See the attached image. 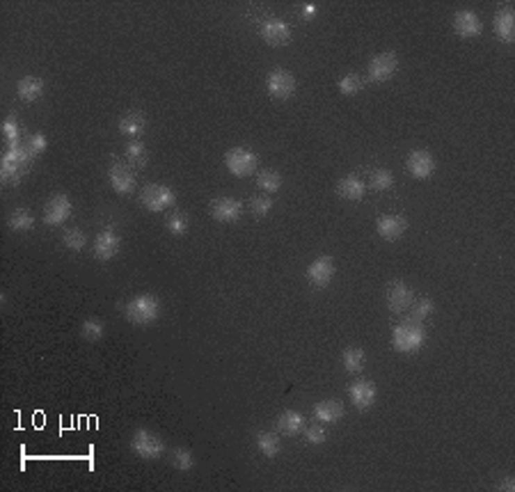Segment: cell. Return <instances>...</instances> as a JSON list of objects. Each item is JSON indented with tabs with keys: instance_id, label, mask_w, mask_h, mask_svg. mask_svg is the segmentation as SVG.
Masks as SVG:
<instances>
[{
	"instance_id": "b9f144b4",
	"label": "cell",
	"mask_w": 515,
	"mask_h": 492,
	"mask_svg": "<svg viewBox=\"0 0 515 492\" xmlns=\"http://www.w3.org/2000/svg\"><path fill=\"white\" fill-rule=\"evenodd\" d=\"M499 490H504V492H513V490H515V479H513V476H506V479L502 481V486H499Z\"/></svg>"
},
{
	"instance_id": "cb8c5ba5",
	"label": "cell",
	"mask_w": 515,
	"mask_h": 492,
	"mask_svg": "<svg viewBox=\"0 0 515 492\" xmlns=\"http://www.w3.org/2000/svg\"><path fill=\"white\" fill-rule=\"evenodd\" d=\"M145 129H147V120H145V115L138 110H131L120 120V133L131 140L142 136Z\"/></svg>"
},
{
	"instance_id": "8992f818",
	"label": "cell",
	"mask_w": 515,
	"mask_h": 492,
	"mask_svg": "<svg viewBox=\"0 0 515 492\" xmlns=\"http://www.w3.org/2000/svg\"><path fill=\"white\" fill-rule=\"evenodd\" d=\"M266 90L272 99L277 101H286L295 95V90H298V83H295V76L291 72H286V69H272L266 78Z\"/></svg>"
},
{
	"instance_id": "d590c367",
	"label": "cell",
	"mask_w": 515,
	"mask_h": 492,
	"mask_svg": "<svg viewBox=\"0 0 515 492\" xmlns=\"http://www.w3.org/2000/svg\"><path fill=\"white\" fill-rule=\"evenodd\" d=\"M188 224H190L188 218H186L181 211H172L167 222H165V227H167L170 233H174V236H183V233L188 231Z\"/></svg>"
},
{
	"instance_id": "4fadbf2b",
	"label": "cell",
	"mask_w": 515,
	"mask_h": 492,
	"mask_svg": "<svg viewBox=\"0 0 515 492\" xmlns=\"http://www.w3.org/2000/svg\"><path fill=\"white\" fill-rule=\"evenodd\" d=\"M454 33L458 37H463V39H474V37H479L483 33V23L474 12L460 10V12H456V17H454Z\"/></svg>"
},
{
	"instance_id": "52a82bcc",
	"label": "cell",
	"mask_w": 515,
	"mask_h": 492,
	"mask_svg": "<svg viewBox=\"0 0 515 492\" xmlns=\"http://www.w3.org/2000/svg\"><path fill=\"white\" fill-rule=\"evenodd\" d=\"M72 211H74L72 199H69L67 195H56V197H51L44 206V222L51 224V227H60V224H65L69 220Z\"/></svg>"
},
{
	"instance_id": "30bf717a",
	"label": "cell",
	"mask_w": 515,
	"mask_h": 492,
	"mask_svg": "<svg viewBox=\"0 0 515 492\" xmlns=\"http://www.w3.org/2000/svg\"><path fill=\"white\" fill-rule=\"evenodd\" d=\"M334 272H337V268H334V259L332 256H318V259H314L309 263L307 268V279L311 286L316 288H323L332 282Z\"/></svg>"
},
{
	"instance_id": "60d3db41",
	"label": "cell",
	"mask_w": 515,
	"mask_h": 492,
	"mask_svg": "<svg viewBox=\"0 0 515 492\" xmlns=\"http://www.w3.org/2000/svg\"><path fill=\"white\" fill-rule=\"evenodd\" d=\"M316 14H318V7L314 3H305V5H302V17H305V19H314Z\"/></svg>"
},
{
	"instance_id": "f546056e",
	"label": "cell",
	"mask_w": 515,
	"mask_h": 492,
	"mask_svg": "<svg viewBox=\"0 0 515 492\" xmlns=\"http://www.w3.org/2000/svg\"><path fill=\"white\" fill-rule=\"evenodd\" d=\"M394 186V174L389 170H376L369 177V188L376 192H387Z\"/></svg>"
},
{
	"instance_id": "4dcf8cb0",
	"label": "cell",
	"mask_w": 515,
	"mask_h": 492,
	"mask_svg": "<svg viewBox=\"0 0 515 492\" xmlns=\"http://www.w3.org/2000/svg\"><path fill=\"white\" fill-rule=\"evenodd\" d=\"M362 76L360 74H355V72H350V74H346V76H341L339 78V83H337V88H339V92L343 97H353V95H357V92L362 90Z\"/></svg>"
},
{
	"instance_id": "d6986e66",
	"label": "cell",
	"mask_w": 515,
	"mask_h": 492,
	"mask_svg": "<svg viewBox=\"0 0 515 492\" xmlns=\"http://www.w3.org/2000/svg\"><path fill=\"white\" fill-rule=\"evenodd\" d=\"M346 415L343 410V403L337 401V398H325V401L314 405V417L323 424H337V421Z\"/></svg>"
},
{
	"instance_id": "d4e9b609",
	"label": "cell",
	"mask_w": 515,
	"mask_h": 492,
	"mask_svg": "<svg viewBox=\"0 0 515 492\" xmlns=\"http://www.w3.org/2000/svg\"><path fill=\"white\" fill-rule=\"evenodd\" d=\"M341 364H343V369H346V373H350V376H357V373H362L364 366H366L364 350L357 348V346L346 348V350H343V355H341Z\"/></svg>"
},
{
	"instance_id": "7a4b0ae2",
	"label": "cell",
	"mask_w": 515,
	"mask_h": 492,
	"mask_svg": "<svg viewBox=\"0 0 515 492\" xmlns=\"http://www.w3.org/2000/svg\"><path fill=\"white\" fill-rule=\"evenodd\" d=\"M161 314V300L152 293H140L126 302V318L136 325H152Z\"/></svg>"
},
{
	"instance_id": "1f68e13d",
	"label": "cell",
	"mask_w": 515,
	"mask_h": 492,
	"mask_svg": "<svg viewBox=\"0 0 515 492\" xmlns=\"http://www.w3.org/2000/svg\"><path fill=\"white\" fill-rule=\"evenodd\" d=\"M62 243H65L67 249H72V252H81V249L88 245V233H85L83 229H67L65 236H62Z\"/></svg>"
},
{
	"instance_id": "ab89813d",
	"label": "cell",
	"mask_w": 515,
	"mask_h": 492,
	"mask_svg": "<svg viewBox=\"0 0 515 492\" xmlns=\"http://www.w3.org/2000/svg\"><path fill=\"white\" fill-rule=\"evenodd\" d=\"M302 435H305V440L309 444H323L327 440V433H325L323 426H309V428L302 431Z\"/></svg>"
},
{
	"instance_id": "277c9868",
	"label": "cell",
	"mask_w": 515,
	"mask_h": 492,
	"mask_svg": "<svg viewBox=\"0 0 515 492\" xmlns=\"http://www.w3.org/2000/svg\"><path fill=\"white\" fill-rule=\"evenodd\" d=\"M224 165H227L234 177H250L259 167V158H256L254 151L245 149V147H234L224 156Z\"/></svg>"
},
{
	"instance_id": "9c48e42d",
	"label": "cell",
	"mask_w": 515,
	"mask_h": 492,
	"mask_svg": "<svg viewBox=\"0 0 515 492\" xmlns=\"http://www.w3.org/2000/svg\"><path fill=\"white\" fill-rule=\"evenodd\" d=\"M396 67H399V60H396L394 53H380L371 62H369V81L371 83H385L396 74Z\"/></svg>"
},
{
	"instance_id": "7c38bea8",
	"label": "cell",
	"mask_w": 515,
	"mask_h": 492,
	"mask_svg": "<svg viewBox=\"0 0 515 492\" xmlns=\"http://www.w3.org/2000/svg\"><path fill=\"white\" fill-rule=\"evenodd\" d=\"M405 170L415 179H428L435 172V158L426 149L410 151L408 161H405Z\"/></svg>"
},
{
	"instance_id": "ba28073f",
	"label": "cell",
	"mask_w": 515,
	"mask_h": 492,
	"mask_svg": "<svg viewBox=\"0 0 515 492\" xmlns=\"http://www.w3.org/2000/svg\"><path fill=\"white\" fill-rule=\"evenodd\" d=\"M412 302H415V293L401 279H396V282L387 286V307L392 314H405Z\"/></svg>"
},
{
	"instance_id": "8d00e7d4",
	"label": "cell",
	"mask_w": 515,
	"mask_h": 492,
	"mask_svg": "<svg viewBox=\"0 0 515 492\" xmlns=\"http://www.w3.org/2000/svg\"><path fill=\"white\" fill-rule=\"evenodd\" d=\"M172 463H174L177 470H181V472H190L193 467H195V458H193V454H190L188 449L177 447L174 451H172Z\"/></svg>"
},
{
	"instance_id": "44dd1931",
	"label": "cell",
	"mask_w": 515,
	"mask_h": 492,
	"mask_svg": "<svg viewBox=\"0 0 515 492\" xmlns=\"http://www.w3.org/2000/svg\"><path fill=\"white\" fill-rule=\"evenodd\" d=\"M337 192L341 199H348V202H360L364 195H366V183L362 181L360 177L350 174V177H343L339 186H337Z\"/></svg>"
},
{
	"instance_id": "d6a6232c",
	"label": "cell",
	"mask_w": 515,
	"mask_h": 492,
	"mask_svg": "<svg viewBox=\"0 0 515 492\" xmlns=\"http://www.w3.org/2000/svg\"><path fill=\"white\" fill-rule=\"evenodd\" d=\"M410 318L412 321H426V318H431V314L435 311V304H433V300L431 298H421V300H417V302H412L410 304Z\"/></svg>"
},
{
	"instance_id": "8fae6325",
	"label": "cell",
	"mask_w": 515,
	"mask_h": 492,
	"mask_svg": "<svg viewBox=\"0 0 515 492\" xmlns=\"http://www.w3.org/2000/svg\"><path fill=\"white\" fill-rule=\"evenodd\" d=\"M348 396L357 410H369L373 403H376V385L366 378H357L355 382H350L348 387Z\"/></svg>"
},
{
	"instance_id": "ac0fdd59",
	"label": "cell",
	"mask_w": 515,
	"mask_h": 492,
	"mask_svg": "<svg viewBox=\"0 0 515 492\" xmlns=\"http://www.w3.org/2000/svg\"><path fill=\"white\" fill-rule=\"evenodd\" d=\"M108 179H111V186L115 188V192L120 195H129L136 190V177L133 172H131L129 165H124V163H115L108 172Z\"/></svg>"
},
{
	"instance_id": "3957f363",
	"label": "cell",
	"mask_w": 515,
	"mask_h": 492,
	"mask_svg": "<svg viewBox=\"0 0 515 492\" xmlns=\"http://www.w3.org/2000/svg\"><path fill=\"white\" fill-rule=\"evenodd\" d=\"M174 202H177L174 190L163 183H149V186H145L142 192H140V204L147 211H152V213H161V211L172 208Z\"/></svg>"
},
{
	"instance_id": "e0dca14e",
	"label": "cell",
	"mask_w": 515,
	"mask_h": 492,
	"mask_svg": "<svg viewBox=\"0 0 515 492\" xmlns=\"http://www.w3.org/2000/svg\"><path fill=\"white\" fill-rule=\"evenodd\" d=\"M120 247H122L120 236H117L113 229H106V231H101L95 240V256L99 261H111L120 254Z\"/></svg>"
},
{
	"instance_id": "836d02e7",
	"label": "cell",
	"mask_w": 515,
	"mask_h": 492,
	"mask_svg": "<svg viewBox=\"0 0 515 492\" xmlns=\"http://www.w3.org/2000/svg\"><path fill=\"white\" fill-rule=\"evenodd\" d=\"M81 332L88 341H101L106 334V325L104 321H99V318H88V321H83Z\"/></svg>"
},
{
	"instance_id": "e575fe53",
	"label": "cell",
	"mask_w": 515,
	"mask_h": 492,
	"mask_svg": "<svg viewBox=\"0 0 515 492\" xmlns=\"http://www.w3.org/2000/svg\"><path fill=\"white\" fill-rule=\"evenodd\" d=\"M46 147H49V142H46V136H42V133H35V136H30L23 140V149L28 151L30 158H37V156H42L46 151Z\"/></svg>"
},
{
	"instance_id": "83f0119b",
	"label": "cell",
	"mask_w": 515,
	"mask_h": 492,
	"mask_svg": "<svg viewBox=\"0 0 515 492\" xmlns=\"http://www.w3.org/2000/svg\"><path fill=\"white\" fill-rule=\"evenodd\" d=\"M256 447H259V451L266 458H275L279 454V449H282L279 447V435L270 431L256 435Z\"/></svg>"
},
{
	"instance_id": "7402d4cb",
	"label": "cell",
	"mask_w": 515,
	"mask_h": 492,
	"mask_svg": "<svg viewBox=\"0 0 515 492\" xmlns=\"http://www.w3.org/2000/svg\"><path fill=\"white\" fill-rule=\"evenodd\" d=\"M17 95L21 97V101H26V104H35V101L42 99V95H44V81L37 76L21 78L19 85H17Z\"/></svg>"
},
{
	"instance_id": "ffe728a7",
	"label": "cell",
	"mask_w": 515,
	"mask_h": 492,
	"mask_svg": "<svg viewBox=\"0 0 515 492\" xmlns=\"http://www.w3.org/2000/svg\"><path fill=\"white\" fill-rule=\"evenodd\" d=\"M495 33L502 39L504 44H513L515 42V17L511 7H504V10L497 12L495 17Z\"/></svg>"
},
{
	"instance_id": "9a60e30c",
	"label": "cell",
	"mask_w": 515,
	"mask_h": 492,
	"mask_svg": "<svg viewBox=\"0 0 515 492\" xmlns=\"http://www.w3.org/2000/svg\"><path fill=\"white\" fill-rule=\"evenodd\" d=\"M261 39L266 42L268 46H284V44H288L291 42V28L286 26L284 21H279V19H270V21H266L261 26Z\"/></svg>"
},
{
	"instance_id": "5b68a950",
	"label": "cell",
	"mask_w": 515,
	"mask_h": 492,
	"mask_svg": "<svg viewBox=\"0 0 515 492\" xmlns=\"http://www.w3.org/2000/svg\"><path fill=\"white\" fill-rule=\"evenodd\" d=\"M131 449H133V454H138L140 458L156 460L165 454V442H163L156 433L140 428V431H136L133 440H131Z\"/></svg>"
},
{
	"instance_id": "74e56055",
	"label": "cell",
	"mask_w": 515,
	"mask_h": 492,
	"mask_svg": "<svg viewBox=\"0 0 515 492\" xmlns=\"http://www.w3.org/2000/svg\"><path fill=\"white\" fill-rule=\"evenodd\" d=\"M270 208H272V197H268V195H254V197L250 199V211H252L256 218L268 215Z\"/></svg>"
},
{
	"instance_id": "2e32d148",
	"label": "cell",
	"mask_w": 515,
	"mask_h": 492,
	"mask_svg": "<svg viewBox=\"0 0 515 492\" xmlns=\"http://www.w3.org/2000/svg\"><path fill=\"white\" fill-rule=\"evenodd\" d=\"M376 229H378V236L385 238V240H399L405 229H408V220H405L403 215H396V213H389V215H380L378 222H376Z\"/></svg>"
},
{
	"instance_id": "5bb4252c",
	"label": "cell",
	"mask_w": 515,
	"mask_h": 492,
	"mask_svg": "<svg viewBox=\"0 0 515 492\" xmlns=\"http://www.w3.org/2000/svg\"><path fill=\"white\" fill-rule=\"evenodd\" d=\"M240 213H243V204L234 197H220L211 204V215H213L218 222H224V224L236 222Z\"/></svg>"
},
{
	"instance_id": "4316f807",
	"label": "cell",
	"mask_w": 515,
	"mask_h": 492,
	"mask_svg": "<svg viewBox=\"0 0 515 492\" xmlns=\"http://www.w3.org/2000/svg\"><path fill=\"white\" fill-rule=\"evenodd\" d=\"M256 186H259V190L263 192H277L282 188V174L275 170H261L259 174H256Z\"/></svg>"
},
{
	"instance_id": "f35d334b",
	"label": "cell",
	"mask_w": 515,
	"mask_h": 492,
	"mask_svg": "<svg viewBox=\"0 0 515 492\" xmlns=\"http://www.w3.org/2000/svg\"><path fill=\"white\" fill-rule=\"evenodd\" d=\"M3 136H5V140H7V147H17V145H21V129H19V124L14 122V117H10L5 124H3Z\"/></svg>"
},
{
	"instance_id": "6da1fadb",
	"label": "cell",
	"mask_w": 515,
	"mask_h": 492,
	"mask_svg": "<svg viewBox=\"0 0 515 492\" xmlns=\"http://www.w3.org/2000/svg\"><path fill=\"white\" fill-rule=\"evenodd\" d=\"M424 343H426V330L419 321L405 318V321H401L394 327L392 346H394L396 353L412 355V353H417V350L424 348Z\"/></svg>"
},
{
	"instance_id": "484cf974",
	"label": "cell",
	"mask_w": 515,
	"mask_h": 492,
	"mask_svg": "<svg viewBox=\"0 0 515 492\" xmlns=\"http://www.w3.org/2000/svg\"><path fill=\"white\" fill-rule=\"evenodd\" d=\"M126 161L131 167H138V170H142L147 165L149 156H147V147L140 142V140H131L126 145Z\"/></svg>"
},
{
	"instance_id": "603a6c76",
	"label": "cell",
	"mask_w": 515,
	"mask_h": 492,
	"mask_svg": "<svg viewBox=\"0 0 515 492\" xmlns=\"http://www.w3.org/2000/svg\"><path fill=\"white\" fill-rule=\"evenodd\" d=\"M277 433L279 435H286V437H293L305 431V419H302L300 412H293V410H286L279 415L277 419Z\"/></svg>"
},
{
	"instance_id": "f1b7e54d",
	"label": "cell",
	"mask_w": 515,
	"mask_h": 492,
	"mask_svg": "<svg viewBox=\"0 0 515 492\" xmlns=\"http://www.w3.org/2000/svg\"><path fill=\"white\" fill-rule=\"evenodd\" d=\"M10 227L14 229V231H30L35 227V215L30 213L28 208H17L14 213L10 215Z\"/></svg>"
}]
</instances>
